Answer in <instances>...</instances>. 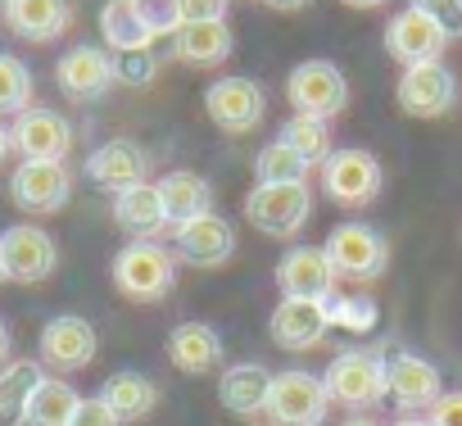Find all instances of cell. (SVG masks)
<instances>
[{
	"mask_svg": "<svg viewBox=\"0 0 462 426\" xmlns=\"http://www.w3.org/2000/svg\"><path fill=\"white\" fill-rule=\"evenodd\" d=\"M42 363L46 367H55V372H82L91 358H96V349H100V336H96V327L87 322V318H78V313H60V318H51L46 327H42Z\"/></svg>",
	"mask_w": 462,
	"mask_h": 426,
	"instance_id": "13",
	"label": "cell"
},
{
	"mask_svg": "<svg viewBox=\"0 0 462 426\" xmlns=\"http://www.w3.org/2000/svg\"><path fill=\"white\" fill-rule=\"evenodd\" d=\"M0 5H5V0H0Z\"/></svg>",
	"mask_w": 462,
	"mask_h": 426,
	"instance_id": "48",
	"label": "cell"
},
{
	"mask_svg": "<svg viewBox=\"0 0 462 426\" xmlns=\"http://www.w3.org/2000/svg\"><path fill=\"white\" fill-rule=\"evenodd\" d=\"M268 5H273V10H304L309 0H268Z\"/></svg>",
	"mask_w": 462,
	"mask_h": 426,
	"instance_id": "44",
	"label": "cell"
},
{
	"mask_svg": "<svg viewBox=\"0 0 462 426\" xmlns=\"http://www.w3.org/2000/svg\"><path fill=\"white\" fill-rule=\"evenodd\" d=\"M286 96H291V105H295L300 114L331 123V118L345 114V105H349V82H345V73H340L331 60H304V64L291 69Z\"/></svg>",
	"mask_w": 462,
	"mask_h": 426,
	"instance_id": "4",
	"label": "cell"
},
{
	"mask_svg": "<svg viewBox=\"0 0 462 426\" xmlns=\"http://www.w3.org/2000/svg\"><path fill=\"white\" fill-rule=\"evenodd\" d=\"M145 172H150V154H145V145H136L127 136H114V141H105L100 150L87 154V177L96 186L114 190V195L127 190V186H141Z\"/></svg>",
	"mask_w": 462,
	"mask_h": 426,
	"instance_id": "18",
	"label": "cell"
},
{
	"mask_svg": "<svg viewBox=\"0 0 462 426\" xmlns=\"http://www.w3.org/2000/svg\"><path fill=\"white\" fill-rule=\"evenodd\" d=\"M114 286L136 304H154L177 286V259L159 241H132L114 255Z\"/></svg>",
	"mask_w": 462,
	"mask_h": 426,
	"instance_id": "1",
	"label": "cell"
},
{
	"mask_svg": "<svg viewBox=\"0 0 462 426\" xmlns=\"http://www.w3.org/2000/svg\"><path fill=\"white\" fill-rule=\"evenodd\" d=\"M32 109V69L14 55H0V114H23Z\"/></svg>",
	"mask_w": 462,
	"mask_h": 426,
	"instance_id": "32",
	"label": "cell"
},
{
	"mask_svg": "<svg viewBox=\"0 0 462 426\" xmlns=\"http://www.w3.org/2000/svg\"><path fill=\"white\" fill-rule=\"evenodd\" d=\"M394 96H399V109L412 114V118H444L457 105V78L439 60L435 64H412V69H403Z\"/></svg>",
	"mask_w": 462,
	"mask_h": 426,
	"instance_id": "11",
	"label": "cell"
},
{
	"mask_svg": "<svg viewBox=\"0 0 462 426\" xmlns=\"http://www.w3.org/2000/svg\"><path fill=\"white\" fill-rule=\"evenodd\" d=\"M345 426H376V421H367V417H349Z\"/></svg>",
	"mask_w": 462,
	"mask_h": 426,
	"instance_id": "46",
	"label": "cell"
},
{
	"mask_svg": "<svg viewBox=\"0 0 462 426\" xmlns=\"http://www.w3.org/2000/svg\"><path fill=\"white\" fill-rule=\"evenodd\" d=\"M236 37H231L226 23H186L172 32V51L181 64H195V69H213L231 55Z\"/></svg>",
	"mask_w": 462,
	"mask_h": 426,
	"instance_id": "28",
	"label": "cell"
},
{
	"mask_svg": "<svg viewBox=\"0 0 462 426\" xmlns=\"http://www.w3.org/2000/svg\"><path fill=\"white\" fill-rule=\"evenodd\" d=\"M0 286H5V264H0Z\"/></svg>",
	"mask_w": 462,
	"mask_h": 426,
	"instance_id": "47",
	"label": "cell"
},
{
	"mask_svg": "<svg viewBox=\"0 0 462 426\" xmlns=\"http://www.w3.org/2000/svg\"><path fill=\"white\" fill-rule=\"evenodd\" d=\"M254 172H259V181H304V177H309V163L277 136V141H268V145L259 150Z\"/></svg>",
	"mask_w": 462,
	"mask_h": 426,
	"instance_id": "33",
	"label": "cell"
},
{
	"mask_svg": "<svg viewBox=\"0 0 462 426\" xmlns=\"http://www.w3.org/2000/svg\"><path fill=\"white\" fill-rule=\"evenodd\" d=\"M100 37L109 55H132V51H150L159 37L150 32V23L141 19L136 0H105L100 10Z\"/></svg>",
	"mask_w": 462,
	"mask_h": 426,
	"instance_id": "25",
	"label": "cell"
},
{
	"mask_svg": "<svg viewBox=\"0 0 462 426\" xmlns=\"http://www.w3.org/2000/svg\"><path fill=\"white\" fill-rule=\"evenodd\" d=\"M10 145L23 154V159H37V163H64V154L73 150V127L64 114L55 109H23L14 123H10Z\"/></svg>",
	"mask_w": 462,
	"mask_h": 426,
	"instance_id": "12",
	"label": "cell"
},
{
	"mask_svg": "<svg viewBox=\"0 0 462 426\" xmlns=\"http://www.w3.org/2000/svg\"><path fill=\"white\" fill-rule=\"evenodd\" d=\"M322 250H327L336 277H349V282H372L390 268V241L367 223H340Z\"/></svg>",
	"mask_w": 462,
	"mask_h": 426,
	"instance_id": "5",
	"label": "cell"
},
{
	"mask_svg": "<svg viewBox=\"0 0 462 426\" xmlns=\"http://www.w3.org/2000/svg\"><path fill=\"white\" fill-rule=\"evenodd\" d=\"M0 264H5V282L37 286V282H46L55 273L60 250H55L51 232H42L32 223H19L10 232H0Z\"/></svg>",
	"mask_w": 462,
	"mask_h": 426,
	"instance_id": "8",
	"label": "cell"
},
{
	"mask_svg": "<svg viewBox=\"0 0 462 426\" xmlns=\"http://www.w3.org/2000/svg\"><path fill=\"white\" fill-rule=\"evenodd\" d=\"M444 46H448V37H444L426 14H417V10H399V14L390 19V28H385V51H390V60H399L403 69H412V64H435V60L444 55Z\"/></svg>",
	"mask_w": 462,
	"mask_h": 426,
	"instance_id": "17",
	"label": "cell"
},
{
	"mask_svg": "<svg viewBox=\"0 0 462 426\" xmlns=\"http://www.w3.org/2000/svg\"><path fill=\"white\" fill-rule=\"evenodd\" d=\"M394 426H430V421H421V417H403V421H394Z\"/></svg>",
	"mask_w": 462,
	"mask_h": 426,
	"instance_id": "45",
	"label": "cell"
},
{
	"mask_svg": "<svg viewBox=\"0 0 462 426\" xmlns=\"http://www.w3.org/2000/svg\"><path fill=\"white\" fill-rule=\"evenodd\" d=\"M268 390H273V372L263 363H231L217 381V399L226 412L236 417H254L268 408Z\"/></svg>",
	"mask_w": 462,
	"mask_h": 426,
	"instance_id": "22",
	"label": "cell"
},
{
	"mask_svg": "<svg viewBox=\"0 0 462 426\" xmlns=\"http://www.w3.org/2000/svg\"><path fill=\"white\" fill-rule=\"evenodd\" d=\"M327 331H331L327 304H318V300H282L268 318V336L282 349H313V345H322Z\"/></svg>",
	"mask_w": 462,
	"mask_h": 426,
	"instance_id": "19",
	"label": "cell"
},
{
	"mask_svg": "<svg viewBox=\"0 0 462 426\" xmlns=\"http://www.w3.org/2000/svg\"><path fill=\"white\" fill-rule=\"evenodd\" d=\"M159 199H163V213H168V223H190L199 218V213H213V190L199 172L190 168H172L154 181Z\"/></svg>",
	"mask_w": 462,
	"mask_h": 426,
	"instance_id": "24",
	"label": "cell"
},
{
	"mask_svg": "<svg viewBox=\"0 0 462 426\" xmlns=\"http://www.w3.org/2000/svg\"><path fill=\"white\" fill-rule=\"evenodd\" d=\"M42 381H46V372L32 358H14V363L0 367V426H23L28 421V403H32Z\"/></svg>",
	"mask_w": 462,
	"mask_h": 426,
	"instance_id": "27",
	"label": "cell"
},
{
	"mask_svg": "<svg viewBox=\"0 0 462 426\" xmlns=\"http://www.w3.org/2000/svg\"><path fill=\"white\" fill-rule=\"evenodd\" d=\"M172 241H177V255L195 268H217L236 255V227L222 213H199L190 223H177Z\"/></svg>",
	"mask_w": 462,
	"mask_h": 426,
	"instance_id": "16",
	"label": "cell"
},
{
	"mask_svg": "<svg viewBox=\"0 0 462 426\" xmlns=\"http://www.w3.org/2000/svg\"><path fill=\"white\" fill-rule=\"evenodd\" d=\"M430 426H462V390H444L435 403H430Z\"/></svg>",
	"mask_w": 462,
	"mask_h": 426,
	"instance_id": "40",
	"label": "cell"
},
{
	"mask_svg": "<svg viewBox=\"0 0 462 426\" xmlns=\"http://www.w3.org/2000/svg\"><path fill=\"white\" fill-rule=\"evenodd\" d=\"M322 385H327V399L345 403L349 412L376 408L385 399V363L372 349H345L327 363Z\"/></svg>",
	"mask_w": 462,
	"mask_h": 426,
	"instance_id": "2",
	"label": "cell"
},
{
	"mask_svg": "<svg viewBox=\"0 0 462 426\" xmlns=\"http://www.w3.org/2000/svg\"><path fill=\"white\" fill-rule=\"evenodd\" d=\"M322 190L345 204V208H363L381 195V163L372 150H331V159L322 163Z\"/></svg>",
	"mask_w": 462,
	"mask_h": 426,
	"instance_id": "7",
	"label": "cell"
},
{
	"mask_svg": "<svg viewBox=\"0 0 462 426\" xmlns=\"http://www.w3.org/2000/svg\"><path fill=\"white\" fill-rule=\"evenodd\" d=\"M204 109L222 132H254L268 114V96L254 78H217L204 91Z\"/></svg>",
	"mask_w": 462,
	"mask_h": 426,
	"instance_id": "10",
	"label": "cell"
},
{
	"mask_svg": "<svg viewBox=\"0 0 462 426\" xmlns=\"http://www.w3.org/2000/svg\"><path fill=\"white\" fill-rule=\"evenodd\" d=\"M55 78L73 100H96L114 87V55L100 51V46H73L55 64Z\"/></svg>",
	"mask_w": 462,
	"mask_h": 426,
	"instance_id": "20",
	"label": "cell"
},
{
	"mask_svg": "<svg viewBox=\"0 0 462 426\" xmlns=\"http://www.w3.org/2000/svg\"><path fill=\"white\" fill-rule=\"evenodd\" d=\"M5 23L23 42H55L73 23V10L69 0H5Z\"/></svg>",
	"mask_w": 462,
	"mask_h": 426,
	"instance_id": "23",
	"label": "cell"
},
{
	"mask_svg": "<svg viewBox=\"0 0 462 426\" xmlns=\"http://www.w3.org/2000/svg\"><path fill=\"white\" fill-rule=\"evenodd\" d=\"M277 286H282V300H318V304H327L336 295V268H331L327 250L295 245L282 259V268H277Z\"/></svg>",
	"mask_w": 462,
	"mask_h": 426,
	"instance_id": "15",
	"label": "cell"
},
{
	"mask_svg": "<svg viewBox=\"0 0 462 426\" xmlns=\"http://www.w3.org/2000/svg\"><path fill=\"white\" fill-rule=\"evenodd\" d=\"M78 403H82V394H78L69 381L46 376V381L37 385L32 403H28V426H69L73 412H78Z\"/></svg>",
	"mask_w": 462,
	"mask_h": 426,
	"instance_id": "30",
	"label": "cell"
},
{
	"mask_svg": "<svg viewBox=\"0 0 462 426\" xmlns=\"http://www.w3.org/2000/svg\"><path fill=\"white\" fill-rule=\"evenodd\" d=\"M226 0H177V23H222Z\"/></svg>",
	"mask_w": 462,
	"mask_h": 426,
	"instance_id": "38",
	"label": "cell"
},
{
	"mask_svg": "<svg viewBox=\"0 0 462 426\" xmlns=\"http://www.w3.org/2000/svg\"><path fill=\"white\" fill-rule=\"evenodd\" d=\"M385 363V394L403 408V412H417V408H430L439 394H444V381H439V367L421 354H408V349H385L381 354Z\"/></svg>",
	"mask_w": 462,
	"mask_h": 426,
	"instance_id": "9",
	"label": "cell"
},
{
	"mask_svg": "<svg viewBox=\"0 0 462 426\" xmlns=\"http://www.w3.org/2000/svg\"><path fill=\"white\" fill-rule=\"evenodd\" d=\"M327 322L345 327V331H372L376 327V304L372 300H354V295H331L327 300Z\"/></svg>",
	"mask_w": 462,
	"mask_h": 426,
	"instance_id": "34",
	"label": "cell"
},
{
	"mask_svg": "<svg viewBox=\"0 0 462 426\" xmlns=\"http://www.w3.org/2000/svg\"><path fill=\"white\" fill-rule=\"evenodd\" d=\"M69 426H123L114 412H109V403L96 394V399H82L78 403V412H73V421Z\"/></svg>",
	"mask_w": 462,
	"mask_h": 426,
	"instance_id": "39",
	"label": "cell"
},
{
	"mask_svg": "<svg viewBox=\"0 0 462 426\" xmlns=\"http://www.w3.org/2000/svg\"><path fill=\"white\" fill-rule=\"evenodd\" d=\"M5 363H10V327L0 322V367H5Z\"/></svg>",
	"mask_w": 462,
	"mask_h": 426,
	"instance_id": "41",
	"label": "cell"
},
{
	"mask_svg": "<svg viewBox=\"0 0 462 426\" xmlns=\"http://www.w3.org/2000/svg\"><path fill=\"white\" fill-rule=\"evenodd\" d=\"M282 141L313 168V163H327L331 159V127L322 118H309V114H295L291 123H282Z\"/></svg>",
	"mask_w": 462,
	"mask_h": 426,
	"instance_id": "31",
	"label": "cell"
},
{
	"mask_svg": "<svg viewBox=\"0 0 462 426\" xmlns=\"http://www.w3.org/2000/svg\"><path fill=\"white\" fill-rule=\"evenodd\" d=\"M100 399L109 403V412L118 421H141L159 408V385L145 372H114L100 390Z\"/></svg>",
	"mask_w": 462,
	"mask_h": 426,
	"instance_id": "29",
	"label": "cell"
},
{
	"mask_svg": "<svg viewBox=\"0 0 462 426\" xmlns=\"http://www.w3.org/2000/svg\"><path fill=\"white\" fill-rule=\"evenodd\" d=\"M327 385L322 376L291 367V372H273V390H268V417L277 426H322L327 417Z\"/></svg>",
	"mask_w": 462,
	"mask_h": 426,
	"instance_id": "6",
	"label": "cell"
},
{
	"mask_svg": "<svg viewBox=\"0 0 462 426\" xmlns=\"http://www.w3.org/2000/svg\"><path fill=\"white\" fill-rule=\"evenodd\" d=\"M313 213L309 181H259L245 199V218L263 236H295Z\"/></svg>",
	"mask_w": 462,
	"mask_h": 426,
	"instance_id": "3",
	"label": "cell"
},
{
	"mask_svg": "<svg viewBox=\"0 0 462 426\" xmlns=\"http://www.w3.org/2000/svg\"><path fill=\"white\" fill-rule=\"evenodd\" d=\"M114 223L136 241H154L168 227V213H163L154 181H141V186H127V190L114 195Z\"/></svg>",
	"mask_w": 462,
	"mask_h": 426,
	"instance_id": "21",
	"label": "cell"
},
{
	"mask_svg": "<svg viewBox=\"0 0 462 426\" xmlns=\"http://www.w3.org/2000/svg\"><path fill=\"white\" fill-rule=\"evenodd\" d=\"M136 10L141 19L150 23L154 37H172L181 23H177V0H136Z\"/></svg>",
	"mask_w": 462,
	"mask_h": 426,
	"instance_id": "37",
	"label": "cell"
},
{
	"mask_svg": "<svg viewBox=\"0 0 462 426\" xmlns=\"http://www.w3.org/2000/svg\"><path fill=\"white\" fill-rule=\"evenodd\" d=\"M408 10L426 14L444 37H462V0H408Z\"/></svg>",
	"mask_w": 462,
	"mask_h": 426,
	"instance_id": "36",
	"label": "cell"
},
{
	"mask_svg": "<svg viewBox=\"0 0 462 426\" xmlns=\"http://www.w3.org/2000/svg\"><path fill=\"white\" fill-rule=\"evenodd\" d=\"M10 150H14V145H10V127H5V123H0V163H5V159H10Z\"/></svg>",
	"mask_w": 462,
	"mask_h": 426,
	"instance_id": "43",
	"label": "cell"
},
{
	"mask_svg": "<svg viewBox=\"0 0 462 426\" xmlns=\"http://www.w3.org/2000/svg\"><path fill=\"white\" fill-rule=\"evenodd\" d=\"M168 358H172V367L199 376V372L222 363V336L213 327H204V322H181L168 336Z\"/></svg>",
	"mask_w": 462,
	"mask_h": 426,
	"instance_id": "26",
	"label": "cell"
},
{
	"mask_svg": "<svg viewBox=\"0 0 462 426\" xmlns=\"http://www.w3.org/2000/svg\"><path fill=\"white\" fill-rule=\"evenodd\" d=\"M10 195L19 208L28 213H60L73 195V172L64 163H37V159H23L10 177Z\"/></svg>",
	"mask_w": 462,
	"mask_h": 426,
	"instance_id": "14",
	"label": "cell"
},
{
	"mask_svg": "<svg viewBox=\"0 0 462 426\" xmlns=\"http://www.w3.org/2000/svg\"><path fill=\"white\" fill-rule=\"evenodd\" d=\"M340 5H349V10H381L385 0H340Z\"/></svg>",
	"mask_w": 462,
	"mask_h": 426,
	"instance_id": "42",
	"label": "cell"
},
{
	"mask_svg": "<svg viewBox=\"0 0 462 426\" xmlns=\"http://www.w3.org/2000/svg\"><path fill=\"white\" fill-rule=\"evenodd\" d=\"M159 73V55L150 51H132V55H114V82L123 87H145Z\"/></svg>",
	"mask_w": 462,
	"mask_h": 426,
	"instance_id": "35",
	"label": "cell"
}]
</instances>
